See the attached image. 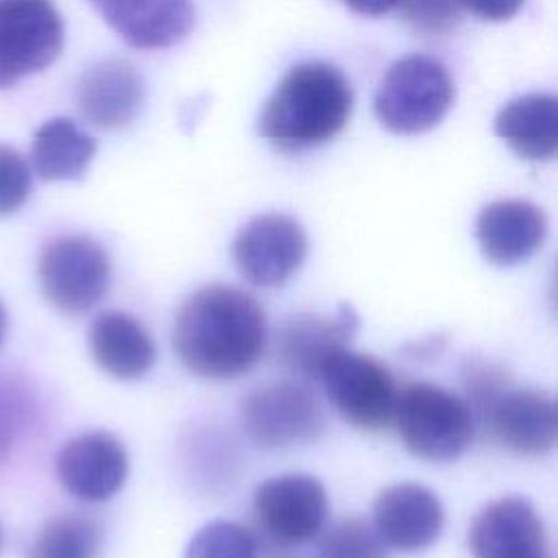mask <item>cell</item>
Wrapping results in <instances>:
<instances>
[{"instance_id": "cell-1", "label": "cell", "mask_w": 558, "mask_h": 558, "mask_svg": "<svg viewBox=\"0 0 558 558\" xmlns=\"http://www.w3.org/2000/svg\"><path fill=\"white\" fill-rule=\"evenodd\" d=\"M268 344L266 312L259 301L229 283L194 290L179 307L172 347L196 377L238 379L257 366Z\"/></svg>"}, {"instance_id": "cell-2", "label": "cell", "mask_w": 558, "mask_h": 558, "mask_svg": "<svg viewBox=\"0 0 558 558\" xmlns=\"http://www.w3.org/2000/svg\"><path fill=\"white\" fill-rule=\"evenodd\" d=\"M353 111V89L329 61L292 65L259 116V135L277 150L296 153L333 140Z\"/></svg>"}, {"instance_id": "cell-3", "label": "cell", "mask_w": 558, "mask_h": 558, "mask_svg": "<svg viewBox=\"0 0 558 558\" xmlns=\"http://www.w3.org/2000/svg\"><path fill=\"white\" fill-rule=\"evenodd\" d=\"M395 421L405 449L429 462L460 458L475 436L466 399L429 381H414L397 392Z\"/></svg>"}, {"instance_id": "cell-4", "label": "cell", "mask_w": 558, "mask_h": 558, "mask_svg": "<svg viewBox=\"0 0 558 558\" xmlns=\"http://www.w3.org/2000/svg\"><path fill=\"white\" fill-rule=\"evenodd\" d=\"M456 98L447 68L425 54L395 61L379 81L375 116L392 133L418 135L442 122Z\"/></svg>"}, {"instance_id": "cell-5", "label": "cell", "mask_w": 558, "mask_h": 558, "mask_svg": "<svg viewBox=\"0 0 558 558\" xmlns=\"http://www.w3.org/2000/svg\"><path fill=\"white\" fill-rule=\"evenodd\" d=\"M37 279L41 294L54 310L81 316L105 299L111 262L105 246L92 235H61L41 248Z\"/></svg>"}, {"instance_id": "cell-6", "label": "cell", "mask_w": 558, "mask_h": 558, "mask_svg": "<svg viewBox=\"0 0 558 558\" xmlns=\"http://www.w3.org/2000/svg\"><path fill=\"white\" fill-rule=\"evenodd\" d=\"M240 427L262 449H288L316 442L327 416L314 392L299 381H275L240 401Z\"/></svg>"}, {"instance_id": "cell-7", "label": "cell", "mask_w": 558, "mask_h": 558, "mask_svg": "<svg viewBox=\"0 0 558 558\" xmlns=\"http://www.w3.org/2000/svg\"><path fill=\"white\" fill-rule=\"evenodd\" d=\"M318 381L336 412L353 427L381 432L392 425L399 390L379 360L349 347L340 349L325 360Z\"/></svg>"}, {"instance_id": "cell-8", "label": "cell", "mask_w": 558, "mask_h": 558, "mask_svg": "<svg viewBox=\"0 0 558 558\" xmlns=\"http://www.w3.org/2000/svg\"><path fill=\"white\" fill-rule=\"evenodd\" d=\"M329 514L325 486L307 473L268 477L253 493V519L264 538L277 547L314 541Z\"/></svg>"}, {"instance_id": "cell-9", "label": "cell", "mask_w": 558, "mask_h": 558, "mask_svg": "<svg viewBox=\"0 0 558 558\" xmlns=\"http://www.w3.org/2000/svg\"><path fill=\"white\" fill-rule=\"evenodd\" d=\"M63 48L52 0H0V89L46 70Z\"/></svg>"}, {"instance_id": "cell-10", "label": "cell", "mask_w": 558, "mask_h": 558, "mask_svg": "<svg viewBox=\"0 0 558 558\" xmlns=\"http://www.w3.org/2000/svg\"><path fill=\"white\" fill-rule=\"evenodd\" d=\"M471 412L495 442L514 453L543 456L556 447V403L543 390L514 388L510 381Z\"/></svg>"}, {"instance_id": "cell-11", "label": "cell", "mask_w": 558, "mask_h": 558, "mask_svg": "<svg viewBox=\"0 0 558 558\" xmlns=\"http://www.w3.org/2000/svg\"><path fill=\"white\" fill-rule=\"evenodd\" d=\"M231 253L248 283L259 288L281 286L303 266L307 235L292 216L262 214L238 231Z\"/></svg>"}, {"instance_id": "cell-12", "label": "cell", "mask_w": 558, "mask_h": 558, "mask_svg": "<svg viewBox=\"0 0 558 558\" xmlns=\"http://www.w3.org/2000/svg\"><path fill=\"white\" fill-rule=\"evenodd\" d=\"M57 480L72 497L98 504L111 499L129 475L124 445L105 429L74 436L57 456Z\"/></svg>"}, {"instance_id": "cell-13", "label": "cell", "mask_w": 558, "mask_h": 558, "mask_svg": "<svg viewBox=\"0 0 558 558\" xmlns=\"http://www.w3.org/2000/svg\"><path fill=\"white\" fill-rule=\"evenodd\" d=\"M466 543L473 558H551L541 514L517 495L486 504L469 525Z\"/></svg>"}, {"instance_id": "cell-14", "label": "cell", "mask_w": 558, "mask_h": 558, "mask_svg": "<svg viewBox=\"0 0 558 558\" xmlns=\"http://www.w3.org/2000/svg\"><path fill=\"white\" fill-rule=\"evenodd\" d=\"M445 512L438 495L416 482L384 488L373 506V527L386 543L403 554L434 545L442 532Z\"/></svg>"}, {"instance_id": "cell-15", "label": "cell", "mask_w": 558, "mask_h": 558, "mask_svg": "<svg viewBox=\"0 0 558 558\" xmlns=\"http://www.w3.org/2000/svg\"><path fill=\"white\" fill-rule=\"evenodd\" d=\"M133 48L161 50L183 41L194 24L192 0H87Z\"/></svg>"}, {"instance_id": "cell-16", "label": "cell", "mask_w": 558, "mask_h": 558, "mask_svg": "<svg viewBox=\"0 0 558 558\" xmlns=\"http://www.w3.org/2000/svg\"><path fill=\"white\" fill-rule=\"evenodd\" d=\"M360 327V316L351 305H340L333 314H296L277 331L279 362L305 379H318L327 357L347 349Z\"/></svg>"}, {"instance_id": "cell-17", "label": "cell", "mask_w": 558, "mask_h": 558, "mask_svg": "<svg viewBox=\"0 0 558 558\" xmlns=\"http://www.w3.org/2000/svg\"><path fill=\"white\" fill-rule=\"evenodd\" d=\"M475 238L488 262L497 266H517L543 246L547 238V218L545 211L530 201H493L477 214Z\"/></svg>"}, {"instance_id": "cell-18", "label": "cell", "mask_w": 558, "mask_h": 558, "mask_svg": "<svg viewBox=\"0 0 558 558\" xmlns=\"http://www.w3.org/2000/svg\"><path fill=\"white\" fill-rule=\"evenodd\" d=\"M146 87L142 74L124 59H105L87 68L76 83V107L98 129L129 126L142 105Z\"/></svg>"}, {"instance_id": "cell-19", "label": "cell", "mask_w": 558, "mask_h": 558, "mask_svg": "<svg viewBox=\"0 0 558 558\" xmlns=\"http://www.w3.org/2000/svg\"><path fill=\"white\" fill-rule=\"evenodd\" d=\"M94 362L116 379H137L150 371L157 357L146 327L126 312H102L89 327Z\"/></svg>"}, {"instance_id": "cell-20", "label": "cell", "mask_w": 558, "mask_h": 558, "mask_svg": "<svg viewBox=\"0 0 558 558\" xmlns=\"http://www.w3.org/2000/svg\"><path fill=\"white\" fill-rule=\"evenodd\" d=\"M493 129L521 159L549 161L558 150V100L551 94L512 98L497 111Z\"/></svg>"}, {"instance_id": "cell-21", "label": "cell", "mask_w": 558, "mask_h": 558, "mask_svg": "<svg viewBox=\"0 0 558 558\" xmlns=\"http://www.w3.org/2000/svg\"><path fill=\"white\" fill-rule=\"evenodd\" d=\"M96 155V140L70 118L46 120L33 137L31 163L44 181L81 179Z\"/></svg>"}, {"instance_id": "cell-22", "label": "cell", "mask_w": 558, "mask_h": 558, "mask_svg": "<svg viewBox=\"0 0 558 558\" xmlns=\"http://www.w3.org/2000/svg\"><path fill=\"white\" fill-rule=\"evenodd\" d=\"M100 549V523L83 512H63L39 527L26 558H98Z\"/></svg>"}, {"instance_id": "cell-23", "label": "cell", "mask_w": 558, "mask_h": 558, "mask_svg": "<svg viewBox=\"0 0 558 558\" xmlns=\"http://www.w3.org/2000/svg\"><path fill=\"white\" fill-rule=\"evenodd\" d=\"M257 538L244 525L211 521L190 538L183 558H257Z\"/></svg>"}, {"instance_id": "cell-24", "label": "cell", "mask_w": 558, "mask_h": 558, "mask_svg": "<svg viewBox=\"0 0 558 558\" xmlns=\"http://www.w3.org/2000/svg\"><path fill=\"white\" fill-rule=\"evenodd\" d=\"M35 405L28 386L11 373H0V466L9 462L13 449L31 425Z\"/></svg>"}, {"instance_id": "cell-25", "label": "cell", "mask_w": 558, "mask_h": 558, "mask_svg": "<svg viewBox=\"0 0 558 558\" xmlns=\"http://www.w3.org/2000/svg\"><path fill=\"white\" fill-rule=\"evenodd\" d=\"M320 558H386V543L362 517H349L323 532Z\"/></svg>"}, {"instance_id": "cell-26", "label": "cell", "mask_w": 558, "mask_h": 558, "mask_svg": "<svg viewBox=\"0 0 558 558\" xmlns=\"http://www.w3.org/2000/svg\"><path fill=\"white\" fill-rule=\"evenodd\" d=\"M33 174L26 159L9 144H0V216L15 214L31 196Z\"/></svg>"}, {"instance_id": "cell-27", "label": "cell", "mask_w": 558, "mask_h": 558, "mask_svg": "<svg viewBox=\"0 0 558 558\" xmlns=\"http://www.w3.org/2000/svg\"><path fill=\"white\" fill-rule=\"evenodd\" d=\"M401 15L425 35H445L460 22L458 0H403Z\"/></svg>"}, {"instance_id": "cell-28", "label": "cell", "mask_w": 558, "mask_h": 558, "mask_svg": "<svg viewBox=\"0 0 558 558\" xmlns=\"http://www.w3.org/2000/svg\"><path fill=\"white\" fill-rule=\"evenodd\" d=\"M462 9L488 22H504L519 13L525 0H458Z\"/></svg>"}, {"instance_id": "cell-29", "label": "cell", "mask_w": 558, "mask_h": 558, "mask_svg": "<svg viewBox=\"0 0 558 558\" xmlns=\"http://www.w3.org/2000/svg\"><path fill=\"white\" fill-rule=\"evenodd\" d=\"M351 11L360 13V15H371V17H377V15H384L392 9H397L403 0H342Z\"/></svg>"}, {"instance_id": "cell-30", "label": "cell", "mask_w": 558, "mask_h": 558, "mask_svg": "<svg viewBox=\"0 0 558 558\" xmlns=\"http://www.w3.org/2000/svg\"><path fill=\"white\" fill-rule=\"evenodd\" d=\"M7 325H9V320H7V310H4V305H2V301H0V344H2L4 336H7Z\"/></svg>"}, {"instance_id": "cell-31", "label": "cell", "mask_w": 558, "mask_h": 558, "mask_svg": "<svg viewBox=\"0 0 558 558\" xmlns=\"http://www.w3.org/2000/svg\"><path fill=\"white\" fill-rule=\"evenodd\" d=\"M0 551H2V527H0Z\"/></svg>"}]
</instances>
